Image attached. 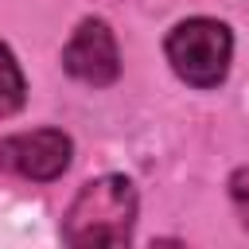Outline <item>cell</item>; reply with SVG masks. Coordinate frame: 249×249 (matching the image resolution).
Instances as JSON below:
<instances>
[{
  "instance_id": "cell-1",
  "label": "cell",
  "mask_w": 249,
  "mask_h": 249,
  "mask_svg": "<svg viewBox=\"0 0 249 249\" xmlns=\"http://www.w3.org/2000/svg\"><path fill=\"white\" fill-rule=\"evenodd\" d=\"M136 183L121 171H105L78 187L62 214V241L66 245H124L132 241L136 226Z\"/></svg>"
},
{
  "instance_id": "cell-2",
  "label": "cell",
  "mask_w": 249,
  "mask_h": 249,
  "mask_svg": "<svg viewBox=\"0 0 249 249\" xmlns=\"http://www.w3.org/2000/svg\"><path fill=\"white\" fill-rule=\"evenodd\" d=\"M171 74L191 89H218L233 66V31L214 16H187L163 35Z\"/></svg>"
},
{
  "instance_id": "cell-3",
  "label": "cell",
  "mask_w": 249,
  "mask_h": 249,
  "mask_svg": "<svg viewBox=\"0 0 249 249\" xmlns=\"http://www.w3.org/2000/svg\"><path fill=\"white\" fill-rule=\"evenodd\" d=\"M62 70L89 89H109L121 78V47L101 16L78 19V27L62 47Z\"/></svg>"
},
{
  "instance_id": "cell-4",
  "label": "cell",
  "mask_w": 249,
  "mask_h": 249,
  "mask_svg": "<svg viewBox=\"0 0 249 249\" xmlns=\"http://www.w3.org/2000/svg\"><path fill=\"white\" fill-rule=\"evenodd\" d=\"M70 160H74V140L62 128H31L0 140V167L31 183L62 179Z\"/></svg>"
},
{
  "instance_id": "cell-5",
  "label": "cell",
  "mask_w": 249,
  "mask_h": 249,
  "mask_svg": "<svg viewBox=\"0 0 249 249\" xmlns=\"http://www.w3.org/2000/svg\"><path fill=\"white\" fill-rule=\"evenodd\" d=\"M27 101V78L8 43H0V117H16Z\"/></svg>"
},
{
  "instance_id": "cell-6",
  "label": "cell",
  "mask_w": 249,
  "mask_h": 249,
  "mask_svg": "<svg viewBox=\"0 0 249 249\" xmlns=\"http://www.w3.org/2000/svg\"><path fill=\"white\" fill-rule=\"evenodd\" d=\"M230 202H233V210L241 214V226L249 230V163L230 175Z\"/></svg>"
}]
</instances>
